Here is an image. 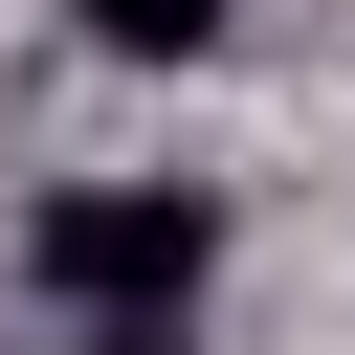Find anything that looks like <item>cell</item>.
<instances>
[{
	"instance_id": "1",
	"label": "cell",
	"mask_w": 355,
	"mask_h": 355,
	"mask_svg": "<svg viewBox=\"0 0 355 355\" xmlns=\"http://www.w3.org/2000/svg\"><path fill=\"white\" fill-rule=\"evenodd\" d=\"M200 266H222V200H200V178H67V200L22 222V288L89 311V333H178Z\"/></svg>"
},
{
	"instance_id": "2",
	"label": "cell",
	"mask_w": 355,
	"mask_h": 355,
	"mask_svg": "<svg viewBox=\"0 0 355 355\" xmlns=\"http://www.w3.org/2000/svg\"><path fill=\"white\" fill-rule=\"evenodd\" d=\"M67 22H89V44H133V67H200V44H222V0H67Z\"/></svg>"
}]
</instances>
